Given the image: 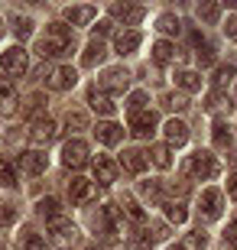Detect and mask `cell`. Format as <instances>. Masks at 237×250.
<instances>
[{"mask_svg": "<svg viewBox=\"0 0 237 250\" xmlns=\"http://www.w3.org/2000/svg\"><path fill=\"white\" fill-rule=\"evenodd\" d=\"M150 231H153V241H166L169 237V228L166 224H150Z\"/></svg>", "mask_w": 237, "mask_h": 250, "instance_id": "ee69618b", "label": "cell"}, {"mask_svg": "<svg viewBox=\"0 0 237 250\" xmlns=\"http://www.w3.org/2000/svg\"><path fill=\"white\" fill-rule=\"evenodd\" d=\"M0 36H3V20H0Z\"/></svg>", "mask_w": 237, "mask_h": 250, "instance_id": "f907efd6", "label": "cell"}, {"mask_svg": "<svg viewBox=\"0 0 237 250\" xmlns=\"http://www.w3.org/2000/svg\"><path fill=\"white\" fill-rule=\"evenodd\" d=\"M163 133H166V140L172 143V146H182L185 140H189V127H185L182 121H166V127H163Z\"/></svg>", "mask_w": 237, "mask_h": 250, "instance_id": "d6986e66", "label": "cell"}, {"mask_svg": "<svg viewBox=\"0 0 237 250\" xmlns=\"http://www.w3.org/2000/svg\"><path fill=\"white\" fill-rule=\"evenodd\" d=\"M228 195H231V198L237 202V172H234V176L228 179Z\"/></svg>", "mask_w": 237, "mask_h": 250, "instance_id": "c3c4849f", "label": "cell"}, {"mask_svg": "<svg viewBox=\"0 0 237 250\" xmlns=\"http://www.w3.org/2000/svg\"><path fill=\"white\" fill-rule=\"evenodd\" d=\"M20 169H23L26 176H43V172H46V156L36 153V149H29V153L20 156Z\"/></svg>", "mask_w": 237, "mask_h": 250, "instance_id": "5bb4252c", "label": "cell"}, {"mask_svg": "<svg viewBox=\"0 0 237 250\" xmlns=\"http://www.w3.org/2000/svg\"><path fill=\"white\" fill-rule=\"evenodd\" d=\"M94 137H98L101 143H104V146H117L120 140H124V127H117L114 121H104V124H98Z\"/></svg>", "mask_w": 237, "mask_h": 250, "instance_id": "4fadbf2b", "label": "cell"}, {"mask_svg": "<svg viewBox=\"0 0 237 250\" xmlns=\"http://www.w3.org/2000/svg\"><path fill=\"white\" fill-rule=\"evenodd\" d=\"M68 198H72V205H88L94 198V182H88V179H72V182H68Z\"/></svg>", "mask_w": 237, "mask_h": 250, "instance_id": "30bf717a", "label": "cell"}, {"mask_svg": "<svg viewBox=\"0 0 237 250\" xmlns=\"http://www.w3.org/2000/svg\"><path fill=\"white\" fill-rule=\"evenodd\" d=\"M75 52V33L65 23H49L46 36L39 39V56L43 59H59Z\"/></svg>", "mask_w": 237, "mask_h": 250, "instance_id": "6da1fadb", "label": "cell"}, {"mask_svg": "<svg viewBox=\"0 0 237 250\" xmlns=\"http://www.w3.org/2000/svg\"><path fill=\"white\" fill-rule=\"evenodd\" d=\"M163 107L166 111H185L189 107V98L179 94V91H169V94H163Z\"/></svg>", "mask_w": 237, "mask_h": 250, "instance_id": "f546056e", "label": "cell"}, {"mask_svg": "<svg viewBox=\"0 0 237 250\" xmlns=\"http://www.w3.org/2000/svg\"><path fill=\"white\" fill-rule=\"evenodd\" d=\"M172 59H175V46H172V42H166V39H159V42L153 46V62L166 65V62H172Z\"/></svg>", "mask_w": 237, "mask_h": 250, "instance_id": "d4e9b609", "label": "cell"}, {"mask_svg": "<svg viewBox=\"0 0 237 250\" xmlns=\"http://www.w3.org/2000/svg\"><path fill=\"white\" fill-rule=\"evenodd\" d=\"M29 140H33L36 146H43V143H52V140H55V124L49 121V117H39V121H33V127H29Z\"/></svg>", "mask_w": 237, "mask_h": 250, "instance_id": "7c38bea8", "label": "cell"}, {"mask_svg": "<svg viewBox=\"0 0 237 250\" xmlns=\"http://www.w3.org/2000/svg\"><path fill=\"white\" fill-rule=\"evenodd\" d=\"M140 192L146 198H163V182L159 179H146V182H140Z\"/></svg>", "mask_w": 237, "mask_h": 250, "instance_id": "d590c367", "label": "cell"}, {"mask_svg": "<svg viewBox=\"0 0 237 250\" xmlns=\"http://www.w3.org/2000/svg\"><path fill=\"white\" fill-rule=\"evenodd\" d=\"M88 104H91V111L104 114V117H114V111H117V104L110 101L104 91H98V88H91V91H88Z\"/></svg>", "mask_w": 237, "mask_h": 250, "instance_id": "2e32d148", "label": "cell"}, {"mask_svg": "<svg viewBox=\"0 0 237 250\" xmlns=\"http://www.w3.org/2000/svg\"><path fill=\"white\" fill-rule=\"evenodd\" d=\"M163 208H166V218H169L172 224H182L185 218H189V211H185V205H182V202H175V198L163 202Z\"/></svg>", "mask_w": 237, "mask_h": 250, "instance_id": "484cf974", "label": "cell"}, {"mask_svg": "<svg viewBox=\"0 0 237 250\" xmlns=\"http://www.w3.org/2000/svg\"><path fill=\"white\" fill-rule=\"evenodd\" d=\"M114 49H117V56H133V52L140 49V33H137V29L120 33V36L114 39Z\"/></svg>", "mask_w": 237, "mask_h": 250, "instance_id": "ac0fdd59", "label": "cell"}, {"mask_svg": "<svg viewBox=\"0 0 237 250\" xmlns=\"http://www.w3.org/2000/svg\"><path fill=\"white\" fill-rule=\"evenodd\" d=\"M94 179H98L101 186H114L117 182V163L110 156H98L94 159Z\"/></svg>", "mask_w": 237, "mask_h": 250, "instance_id": "8fae6325", "label": "cell"}, {"mask_svg": "<svg viewBox=\"0 0 237 250\" xmlns=\"http://www.w3.org/2000/svg\"><path fill=\"white\" fill-rule=\"evenodd\" d=\"M224 33H228L231 39L237 36V17H231V20H228V26H224Z\"/></svg>", "mask_w": 237, "mask_h": 250, "instance_id": "681fc988", "label": "cell"}, {"mask_svg": "<svg viewBox=\"0 0 237 250\" xmlns=\"http://www.w3.org/2000/svg\"><path fill=\"white\" fill-rule=\"evenodd\" d=\"M13 107H17V88L10 78H0V111L10 114Z\"/></svg>", "mask_w": 237, "mask_h": 250, "instance_id": "7402d4cb", "label": "cell"}, {"mask_svg": "<svg viewBox=\"0 0 237 250\" xmlns=\"http://www.w3.org/2000/svg\"><path fill=\"white\" fill-rule=\"evenodd\" d=\"M104 56H108L104 42H101V39H91V42H88V49L82 52V65H85V68H94V65L104 62Z\"/></svg>", "mask_w": 237, "mask_h": 250, "instance_id": "e0dca14e", "label": "cell"}, {"mask_svg": "<svg viewBox=\"0 0 237 250\" xmlns=\"http://www.w3.org/2000/svg\"><path fill=\"white\" fill-rule=\"evenodd\" d=\"M0 186H7V188L17 186V169H13L10 159H0Z\"/></svg>", "mask_w": 237, "mask_h": 250, "instance_id": "836d02e7", "label": "cell"}, {"mask_svg": "<svg viewBox=\"0 0 237 250\" xmlns=\"http://www.w3.org/2000/svg\"><path fill=\"white\" fill-rule=\"evenodd\" d=\"M120 208H124V214H127L130 221H137V224H143V211H140V205L130 198V195H124L120 198Z\"/></svg>", "mask_w": 237, "mask_h": 250, "instance_id": "d6a6232c", "label": "cell"}, {"mask_svg": "<svg viewBox=\"0 0 237 250\" xmlns=\"http://www.w3.org/2000/svg\"><path fill=\"white\" fill-rule=\"evenodd\" d=\"M175 84H179L182 91H198V88H201V75L182 68V72H175Z\"/></svg>", "mask_w": 237, "mask_h": 250, "instance_id": "cb8c5ba5", "label": "cell"}, {"mask_svg": "<svg viewBox=\"0 0 237 250\" xmlns=\"http://www.w3.org/2000/svg\"><path fill=\"white\" fill-rule=\"evenodd\" d=\"M169 250H185V247H169Z\"/></svg>", "mask_w": 237, "mask_h": 250, "instance_id": "816d5d0a", "label": "cell"}, {"mask_svg": "<svg viewBox=\"0 0 237 250\" xmlns=\"http://www.w3.org/2000/svg\"><path fill=\"white\" fill-rule=\"evenodd\" d=\"M234 228H237V218H234Z\"/></svg>", "mask_w": 237, "mask_h": 250, "instance_id": "f5cc1de1", "label": "cell"}, {"mask_svg": "<svg viewBox=\"0 0 237 250\" xmlns=\"http://www.w3.org/2000/svg\"><path fill=\"white\" fill-rule=\"evenodd\" d=\"M120 166L127 169V172H133V176H140L146 169V153L143 149H124L120 153Z\"/></svg>", "mask_w": 237, "mask_h": 250, "instance_id": "9a60e30c", "label": "cell"}, {"mask_svg": "<svg viewBox=\"0 0 237 250\" xmlns=\"http://www.w3.org/2000/svg\"><path fill=\"white\" fill-rule=\"evenodd\" d=\"M192 42L198 46V62L201 65H211V62H215V46H211L208 39H201L198 33H195V36H192Z\"/></svg>", "mask_w": 237, "mask_h": 250, "instance_id": "83f0119b", "label": "cell"}, {"mask_svg": "<svg viewBox=\"0 0 237 250\" xmlns=\"http://www.w3.org/2000/svg\"><path fill=\"white\" fill-rule=\"evenodd\" d=\"M43 107V94H29L26 98V114H36Z\"/></svg>", "mask_w": 237, "mask_h": 250, "instance_id": "b9f144b4", "label": "cell"}, {"mask_svg": "<svg viewBox=\"0 0 237 250\" xmlns=\"http://www.w3.org/2000/svg\"><path fill=\"white\" fill-rule=\"evenodd\" d=\"M17 221V208L13 205H0V228H10Z\"/></svg>", "mask_w": 237, "mask_h": 250, "instance_id": "f35d334b", "label": "cell"}, {"mask_svg": "<svg viewBox=\"0 0 237 250\" xmlns=\"http://www.w3.org/2000/svg\"><path fill=\"white\" fill-rule=\"evenodd\" d=\"M94 17H98L94 7H65V20H68L72 26H85V23H91Z\"/></svg>", "mask_w": 237, "mask_h": 250, "instance_id": "ffe728a7", "label": "cell"}, {"mask_svg": "<svg viewBox=\"0 0 237 250\" xmlns=\"http://www.w3.org/2000/svg\"><path fill=\"white\" fill-rule=\"evenodd\" d=\"M211 137H215V146H218V149H231V146H234V133H231L228 124H221V121L215 124Z\"/></svg>", "mask_w": 237, "mask_h": 250, "instance_id": "603a6c76", "label": "cell"}, {"mask_svg": "<svg viewBox=\"0 0 237 250\" xmlns=\"http://www.w3.org/2000/svg\"><path fill=\"white\" fill-rule=\"evenodd\" d=\"M224 250H237V228H231L224 234Z\"/></svg>", "mask_w": 237, "mask_h": 250, "instance_id": "f6af8a7d", "label": "cell"}, {"mask_svg": "<svg viewBox=\"0 0 237 250\" xmlns=\"http://www.w3.org/2000/svg\"><path fill=\"white\" fill-rule=\"evenodd\" d=\"M65 127H68V130H85V127H88V117H85L82 111H68V114H65Z\"/></svg>", "mask_w": 237, "mask_h": 250, "instance_id": "8d00e7d4", "label": "cell"}, {"mask_svg": "<svg viewBox=\"0 0 237 250\" xmlns=\"http://www.w3.org/2000/svg\"><path fill=\"white\" fill-rule=\"evenodd\" d=\"M13 33H17V39H29L33 36V20L29 17H17L13 20Z\"/></svg>", "mask_w": 237, "mask_h": 250, "instance_id": "e575fe53", "label": "cell"}, {"mask_svg": "<svg viewBox=\"0 0 237 250\" xmlns=\"http://www.w3.org/2000/svg\"><path fill=\"white\" fill-rule=\"evenodd\" d=\"M130 88V72L127 68H108V72L98 78V91H104V94H120V91H127Z\"/></svg>", "mask_w": 237, "mask_h": 250, "instance_id": "277c9868", "label": "cell"}, {"mask_svg": "<svg viewBox=\"0 0 237 250\" xmlns=\"http://www.w3.org/2000/svg\"><path fill=\"white\" fill-rule=\"evenodd\" d=\"M221 208H224V195H221L218 188H205V192H201V198H198L201 218L215 221V218H221Z\"/></svg>", "mask_w": 237, "mask_h": 250, "instance_id": "52a82bcc", "label": "cell"}, {"mask_svg": "<svg viewBox=\"0 0 237 250\" xmlns=\"http://www.w3.org/2000/svg\"><path fill=\"white\" fill-rule=\"evenodd\" d=\"M169 192L179 195V198H185V195H189V182H172V186H169Z\"/></svg>", "mask_w": 237, "mask_h": 250, "instance_id": "bcb514c9", "label": "cell"}, {"mask_svg": "<svg viewBox=\"0 0 237 250\" xmlns=\"http://www.w3.org/2000/svg\"><path fill=\"white\" fill-rule=\"evenodd\" d=\"M110 13H114V17H120L124 23H140V20H143V7H120V3H117Z\"/></svg>", "mask_w": 237, "mask_h": 250, "instance_id": "f1b7e54d", "label": "cell"}, {"mask_svg": "<svg viewBox=\"0 0 237 250\" xmlns=\"http://www.w3.org/2000/svg\"><path fill=\"white\" fill-rule=\"evenodd\" d=\"M156 114L153 111H140V114H130V133L133 137H150L156 130Z\"/></svg>", "mask_w": 237, "mask_h": 250, "instance_id": "9c48e42d", "label": "cell"}, {"mask_svg": "<svg viewBox=\"0 0 237 250\" xmlns=\"http://www.w3.org/2000/svg\"><path fill=\"white\" fill-rule=\"evenodd\" d=\"M49 228H52V244L59 250H72V247H78V244H82V234H78V228H75L68 218L49 224Z\"/></svg>", "mask_w": 237, "mask_h": 250, "instance_id": "3957f363", "label": "cell"}, {"mask_svg": "<svg viewBox=\"0 0 237 250\" xmlns=\"http://www.w3.org/2000/svg\"><path fill=\"white\" fill-rule=\"evenodd\" d=\"M75 82H78V75H75L72 65H59V68H52V72L46 75V88L49 91H65V88H72Z\"/></svg>", "mask_w": 237, "mask_h": 250, "instance_id": "ba28073f", "label": "cell"}, {"mask_svg": "<svg viewBox=\"0 0 237 250\" xmlns=\"http://www.w3.org/2000/svg\"><path fill=\"white\" fill-rule=\"evenodd\" d=\"M224 107L231 111V101L218 91V88H215V91H211L208 98H205V111H208V114H218V111H224Z\"/></svg>", "mask_w": 237, "mask_h": 250, "instance_id": "4316f807", "label": "cell"}, {"mask_svg": "<svg viewBox=\"0 0 237 250\" xmlns=\"http://www.w3.org/2000/svg\"><path fill=\"white\" fill-rule=\"evenodd\" d=\"M179 26H182V23H179V17H175V13H163V17L156 20V29H159V33H169V36H172V33H179Z\"/></svg>", "mask_w": 237, "mask_h": 250, "instance_id": "1f68e13d", "label": "cell"}, {"mask_svg": "<svg viewBox=\"0 0 237 250\" xmlns=\"http://www.w3.org/2000/svg\"><path fill=\"white\" fill-rule=\"evenodd\" d=\"M62 163L68 169H82L88 163V143L85 140H68L62 146Z\"/></svg>", "mask_w": 237, "mask_h": 250, "instance_id": "8992f818", "label": "cell"}, {"mask_svg": "<svg viewBox=\"0 0 237 250\" xmlns=\"http://www.w3.org/2000/svg\"><path fill=\"white\" fill-rule=\"evenodd\" d=\"M36 208H39V214H43L49 224H55V221H62V218H65V214H62V202H59V198H43Z\"/></svg>", "mask_w": 237, "mask_h": 250, "instance_id": "44dd1931", "label": "cell"}, {"mask_svg": "<svg viewBox=\"0 0 237 250\" xmlns=\"http://www.w3.org/2000/svg\"><path fill=\"white\" fill-rule=\"evenodd\" d=\"M198 17L201 20H218L221 17V7H218V3H201V7H198Z\"/></svg>", "mask_w": 237, "mask_h": 250, "instance_id": "60d3db41", "label": "cell"}, {"mask_svg": "<svg viewBox=\"0 0 237 250\" xmlns=\"http://www.w3.org/2000/svg\"><path fill=\"white\" fill-rule=\"evenodd\" d=\"M231 78H234V68H231V65H221L218 72H215V84H218V88H224Z\"/></svg>", "mask_w": 237, "mask_h": 250, "instance_id": "ab89813d", "label": "cell"}, {"mask_svg": "<svg viewBox=\"0 0 237 250\" xmlns=\"http://www.w3.org/2000/svg\"><path fill=\"white\" fill-rule=\"evenodd\" d=\"M185 172H189L192 179H201V182H208V179H215L221 172L218 159L211 156L208 149H198V153H192L189 159H185Z\"/></svg>", "mask_w": 237, "mask_h": 250, "instance_id": "7a4b0ae2", "label": "cell"}, {"mask_svg": "<svg viewBox=\"0 0 237 250\" xmlns=\"http://www.w3.org/2000/svg\"><path fill=\"white\" fill-rule=\"evenodd\" d=\"M150 159H153L159 169L172 166V153H169V146H150Z\"/></svg>", "mask_w": 237, "mask_h": 250, "instance_id": "4dcf8cb0", "label": "cell"}, {"mask_svg": "<svg viewBox=\"0 0 237 250\" xmlns=\"http://www.w3.org/2000/svg\"><path fill=\"white\" fill-rule=\"evenodd\" d=\"M0 65H3V72L7 75H23L29 68V56L23 46H10L3 56H0Z\"/></svg>", "mask_w": 237, "mask_h": 250, "instance_id": "5b68a950", "label": "cell"}, {"mask_svg": "<svg viewBox=\"0 0 237 250\" xmlns=\"http://www.w3.org/2000/svg\"><path fill=\"white\" fill-rule=\"evenodd\" d=\"M189 244H192V247H205V244H208V234H205V231H192Z\"/></svg>", "mask_w": 237, "mask_h": 250, "instance_id": "7bdbcfd3", "label": "cell"}, {"mask_svg": "<svg viewBox=\"0 0 237 250\" xmlns=\"http://www.w3.org/2000/svg\"><path fill=\"white\" fill-rule=\"evenodd\" d=\"M127 111H130V114H140V111H146V91H133V94H130Z\"/></svg>", "mask_w": 237, "mask_h": 250, "instance_id": "74e56055", "label": "cell"}, {"mask_svg": "<svg viewBox=\"0 0 237 250\" xmlns=\"http://www.w3.org/2000/svg\"><path fill=\"white\" fill-rule=\"evenodd\" d=\"M110 29H114V26H110V23H108V20H101V23H98V26H94V33H98V36H108V33H110Z\"/></svg>", "mask_w": 237, "mask_h": 250, "instance_id": "7dc6e473", "label": "cell"}]
</instances>
